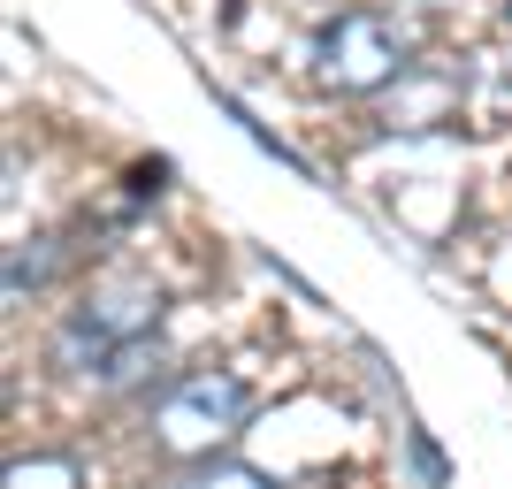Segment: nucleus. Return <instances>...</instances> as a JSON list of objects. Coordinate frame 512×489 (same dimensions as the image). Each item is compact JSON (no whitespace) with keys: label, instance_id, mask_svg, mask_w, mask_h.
I'll use <instances>...</instances> for the list:
<instances>
[{"label":"nucleus","instance_id":"nucleus-8","mask_svg":"<svg viewBox=\"0 0 512 489\" xmlns=\"http://www.w3.org/2000/svg\"><path fill=\"white\" fill-rule=\"evenodd\" d=\"M413 467H421V474H428V482H444V459H436V444H428L421 428H413Z\"/></svg>","mask_w":512,"mask_h":489},{"label":"nucleus","instance_id":"nucleus-5","mask_svg":"<svg viewBox=\"0 0 512 489\" xmlns=\"http://www.w3.org/2000/svg\"><path fill=\"white\" fill-rule=\"evenodd\" d=\"M146 360H161V337H138V344H123V352H107V360L92 367V383H100V390H123V383L146 375Z\"/></svg>","mask_w":512,"mask_h":489},{"label":"nucleus","instance_id":"nucleus-1","mask_svg":"<svg viewBox=\"0 0 512 489\" xmlns=\"http://www.w3.org/2000/svg\"><path fill=\"white\" fill-rule=\"evenodd\" d=\"M153 329H161V291H153V283H107V291H92L85 306L62 321L54 360L77 367V375H92L107 352H123V344L153 337Z\"/></svg>","mask_w":512,"mask_h":489},{"label":"nucleus","instance_id":"nucleus-4","mask_svg":"<svg viewBox=\"0 0 512 489\" xmlns=\"http://www.w3.org/2000/svg\"><path fill=\"white\" fill-rule=\"evenodd\" d=\"M54 268H62V237H23V245H8V298L23 306V291H39Z\"/></svg>","mask_w":512,"mask_h":489},{"label":"nucleus","instance_id":"nucleus-7","mask_svg":"<svg viewBox=\"0 0 512 489\" xmlns=\"http://www.w3.org/2000/svg\"><path fill=\"white\" fill-rule=\"evenodd\" d=\"M161 184H169V161H138V169H130V192L138 199H153Z\"/></svg>","mask_w":512,"mask_h":489},{"label":"nucleus","instance_id":"nucleus-3","mask_svg":"<svg viewBox=\"0 0 512 489\" xmlns=\"http://www.w3.org/2000/svg\"><path fill=\"white\" fill-rule=\"evenodd\" d=\"M398 62H406V39L383 16H367V8L321 23V39H314V77L329 92H375L398 77Z\"/></svg>","mask_w":512,"mask_h":489},{"label":"nucleus","instance_id":"nucleus-6","mask_svg":"<svg viewBox=\"0 0 512 489\" xmlns=\"http://www.w3.org/2000/svg\"><path fill=\"white\" fill-rule=\"evenodd\" d=\"M8 489H77V467H69V459H16V467H8Z\"/></svg>","mask_w":512,"mask_h":489},{"label":"nucleus","instance_id":"nucleus-2","mask_svg":"<svg viewBox=\"0 0 512 489\" xmlns=\"http://www.w3.org/2000/svg\"><path fill=\"white\" fill-rule=\"evenodd\" d=\"M245 383L237 375H214V367H199V375H184V383L161 398V413H153V436H161V451H176V459H199V451L230 444L237 428H245Z\"/></svg>","mask_w":512,"mask_h":489}]
</instances>
